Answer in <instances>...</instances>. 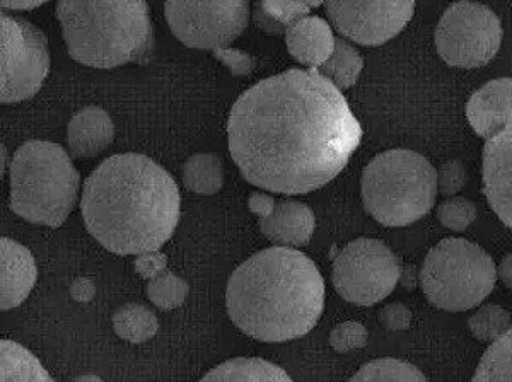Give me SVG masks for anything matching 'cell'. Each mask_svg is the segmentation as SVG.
<instances>
[{
	"label": "cell",
	"instance_id": "obj_38",
	"mask_svg": "<svg viewBox=\"0 0 512 382\" xmlns=\"http://www.w3.org/2000/svg\"><path fill=\"white\" fill-rule=\"evenodd\" d=\"M497 277L501 278L502 284L512 289V253L504 256V260L501 261L499 270H497Z\"/></svg>",
	"mask_w": 512,
	"mask_h": 382
},
{
	"label": "cell",
	"instance_id": "obj_26",
	"mask_svg": "<svg viewBox=\"0 0 512 382\" xmlns=\"http://www.w3.org/2000/svg\"><path fill=\"white\" fill-rule=\"evenodd\" d=\"M511 326V314L497 304H485L468 319V328L472 335L480 342L490 345L507 335L512 330Z\"/></svg>",
	"mask_w": 512,
	"mask_h": 382
},
{
	"label": "cell",
	"instance_id": "obj_25",
	"mask_svg": "<svg viewBox=\"0 0 512 382\" xmlns=\"http://www.w3.org/2000/svg\"><path fill=\"white\" fill-rule=\"evenodd\" d=\"M472 382H512V330L490 345Z\"/></svg>",
	"mask_w": 512,
	"mask_h": 382
},
{
	"label": "cell",
	"instance_id": "obj_8",
	"mask_svg": "<svg viewBox=\"0 0 512 382\" xmlns=\"http://www.w3.org/2000/svg\"><path fill=\"white\" fill-rule=\"evenodd\" d=\"M0 101L18 103L35 96L50 72L47 38L35 24L0 14Z\"/></svg>",
	"mask_w": 512,
	"mask_h": 382
},
{
	"label": "cell",
	"instance_id": "obj_4",
	"mask_svg": "<svg viewBox=\"0 0 512 382\" xmlns=\"http://www.w3.org/2000/svg\"><path fill=\"white\" fill-rule=\"evenodd\" d=\"M70 57L94 69L146 62L154 47L146 2H69L57 4Z\"/></svg>",
	"mask_w": 512,
	"mask_h": 382
},
{
	"label": "cell",
	"instance_id": "obj_17",
	"mask_svg": "<svg viewBox=\"0 0 512 382\" xmlns=\"http://www.w3.org/2000/svg\"><path fill=\"white\" fill-rule=\"evenodd\" d=\"M287 50L299 64L320 70L335 50L332 26L318 16H306L286 31Z\"/></svg>",
	"mask_w": 512,
	"mask_h": 382
},
{
	"label": "cell",
	"instance_id": "obj_34",
	"mask_svg": "<svg viewBox=\"0 0 512 382\" xmlns=\"http://www.w3.org/2000/svg\"><path fill=\"white\" fill-rule=\"evenodd\" d=\"M166 267H168V256L161 251H151L135 258V272L147 280L158 277L159 273L168 270Z\"/></svg>",
	"mask_w": 512,
	"mask_h": 382
},
{
	"label": "cell",
	"instance_id": "obj_10",
	"mask_svg": "<svg viewBox=\"0 0 512 382\" xmlns=\"http://www.w3.org/2000/svg\"><path fill=\"white\" fill-rule=\"evenodd\" d=\"M402 268L383 241L361 238L347 244L333 261V285L345 301L373 306L395 290Z\"/></svg>",
	"mask_w": 512,
	"mask_h": 382
},
{
	"label": "cell",
	"instance_id": "obj_29",
	"mask_svg": "<svg viewBox=\"0 0 512 382\" xmlns=\"http://www.w3.org/2000/svg\"><path fill=\"white\" fill-rule=\"evenodd\" d=\"M367 338H369V333H367L366 326L349 321V323H342L332 330L330 347L338 354H349V352L366 347Z\"/></svg>",
	"mask_w": 512,
	"mask_h": 382
},
{
	"label": "cell",
	"instance_id": "obj_3",
	"mask_svg": "<svg viewBox=\"0 0 512 382\" xmlns=\"http://www.w3.org/2000/svg\"><path fill=\"white\" fill-rule=\"evenodd\" d=\"M229 318L258 342L284 343L308 335L325 309V280L315 261L294 248L263 249L227 282Z\"/></svg>",
	"mask_w": 512,
	"mask_h": 382
},
{
	"label": "cell",
	"instance_id": "obj_21",
	"mask_svg": "<svg viewBox=\"0 0 512 382\" xmlns=\"http://www.w3.org/2000/svg\"><path fill=\"white\" fill-rule=\"evenodd\" d=\"M113 328L122 340L130 343L149 342L159 330L158 316L142 304H125L113 314Z\"/></svg>",
	"mask_w": 512,
	"mask_h": 382
},
{
	"label": "cell",
	"instance_id": "obj_20",
	"mask_svg": "<svg viewBox=\"0 0 512 382\" xmlns=\"http://www.w3.org/2000/svg\"><path fill=\"white\" fill-rule=\"evenodd\" d=\"M0 382H55L28 348L11 340L0 343Z\"/></svg>",
	"mask_w": 512,
	"mask_h": 382
},
{
	"label": "cell",
	"instance_id": "obj_28",
	"mask_svg": "<svg viewBox=\"0 0 512 382\" xmlns=\"http://www.w3.org/2000/svg\"><path fill=\"white\" fill-rule=\"evenodd\" d=\"M477 207L465 197H451L437 207V219L446 229L461 232L477 219Z\"/></svg>",
	"mask_w": 512,
	"mask_h": 382
},
{
	"label": "cell",
	"instance_id": "obj_12",
	"mask_svg": "<svg viewBox=\"0 0 512 382\" xmlns=\"http://www.w3.org/2000/svg\"><path fill=\"white\" fill-rule=\"evenodd\" d=\"M333 26L349 40L378 47L402 33L415 11V2H326Z\"/></svg>",
	"mask_w": 512,
	"mask_h": 382
},
{
	"label": "cell",
	"instance_id": "obj_9",
	"mask_svg": "<svg viewBox=\"0 0 512 382\" xmlns=\"http://www.w3.org/2000/svg\"><path fill=\"white\" fill-rule=\"evenodd\" d=\"M501 43V19L478 2L451 4L437 23V52L451 67L477 69L489 64Z\"/></svg>",
	"mask_w": 512,
	"mask_h": 382
},
{
	"label": "cell",
	"instance_id": "obj_32",
	"mask_svg": "<svg viewBox=\"0 0 512 382\" xmlns=\"http://www.w3.org/2000/svg\"><path fill=\"white\" fill-rule=\"evenodd\" d=\"M214 55L221 60L222 64L226 65L227 69L231 70L233 76H250L251 72L255 70V57L250 55V53L243 52V50L221 48V50H216Z\"/></svg>",
	"mask_w": 512,
	"mask_h": 382
},
{
	"label": "cell",
	"instance_id": "obj_11",
	"mask_svg": "<svg viewBox=\"0 0 512 382\" xmlns=\"http://www.w3.org/2000/svg\"><path fill=\"white\" fill-rule=\"evenodd\" d=\"M164 12L176 38L190 48L221 50L243 35L251 6L238 2H166Z\"/></svg>",
	"mask_w": 512,
	"mask_h": 382
},
{
	"label": "cell",
	"instance_id": "obj_31",
	"mask_svg": "<svg viewBox=\"0 0 512 382\" xmlns=\"http://www.w3.org/2000/svg\"><path fill=\"white\" fill-rule=\"evenodd\" d=\"M468 181L466 168L460 161H448L437 169V191L444 197H456Z\"/></svg>",
	"mask_w": 512,
	"mask_h": 382
},
{
	"label": "cell",
	"instance_id": "obj_13",
	"mask_svg": "<svg viewBox=\"0 0 512 382\" xmlns=\"http://www.w3.org/2000/svg\"><path fill=\"white\" fill-rule=\"evenodd\" d=\"M482 176L483 193L490 207L512 229V122L485 140Z\"/></svg>",
	"mask_w": 512,
	"mask_h": 382
},
{
	"label": "cell",
	"instance_id": "obj_14",
	"mask_svg": "<svg viewBox=\"0 0 512 382\" xmlns=\"http://www.w3.org/2000/svg\"><path fill=\"white\" fill-rule=\"evenodd\" d=\"M466 116L475 134L485 140L512 122V77L487 82L466 105Z\"/></svg>",
	"mask_w": 512,
	"mask_h": 382
},
{
	"label": "cell",
	"instance_id": "obj_23",
	"mask_svg": "<svg viewBox=\"0 0 512 382\" xmlns=\"http://www.w3.org/2000/svg\"><path fill=\"white\" fill-rule=\"evenodd\" d=\"M362 69H364V58L361 53L357 52L344 38H335L333 55L321 67L320 72L340 91H344V89L354 86L361 76Z\"/></svg>",
	"mask_w": 512,
	"mask_h": 382
},
{
	"label": "cell",
	"instance_id": "obj_22",
	"mask_svg": "<svg viewBox=\"0 0 512 382\" xmlns=\"http://www.w3.org/2000/svg\"><path fill=\"white\" fill-rule=\"evenodd\" d=\"M183 183L198 195H216L224 185L222 161L216 154H195L183 166Z\"/></svg>",
	"mask_w": 512,
	"mask_h": 382
},
{
	"label": "cell",
	"instance_id": "obj_19",
	"mask_svg": "<svg viewBox=\"0 0 512 382\" xmlns=\"http://www.w3.org/2000/svg\"><path fill=\"white\" fill-rule=\"evenodd\" d=\"M200 382H294L280 365L263 359L226 360L205 374Z\"/></svg>",
	"mask_w": 512,
	"mask_h": 382
},
{
	"label": "cell",
	"instance_id": "obj_33",
	"mask_svg": "<svg viewBox=\"0 0 512 382\" xmlns=\"http://www.w3.org/2000/svg\"><path fill=\"white\" fill-rule=\"evenodd\" d=\"M381 325L390 331H405L412 325V313L402 302H391L379 311Z\"/></svg>",
	"mask_w": 512,
	"mask_h": 382
},
{
	"label": "cell",
	"instance_id": "obj_6",
	"mask_svg": "<svg viewBox=\"0 0 512 382\" xmlns=\"http://www.w3.org/2000/svg\"><path fill=\"white\" fill-rule=\"evenodd\" d=\"M361 191L367 214L379 224L410 226L436 203L437 169L422 154L391 149L367 164Z\"/></svg>",
	"mask_w": 512,
	"mask_h": 382
},
{
	"label": "cell",
	"instance_id": "obj_30",
	"mask_svg": "<svg viewBox=\"0 0 512 382\" xmlns=\"http://www.w3.org/2000/svg\"><path fill=\"white\" fill-rule=\"evenodd\" d=\"M262 4L268 14H272L286 28L299 19L306 18L311 7L321 6V2H282V0H265Z\"/></svg>",
	"mask_w": 512,
	"mask_h": 382
},
{
	"label": "cell",
	"instance_id": "obj_2",
	"mask_svg": "<svg viewBox=\"0 0 512 382\" xmlns=\"http://www.w3.org/2000/svg\"><path fill=\"white\" fill-rule=\"evenodd\" d=\"M180 190L151 157L111 156L84 183L82 219L89 234L115 255H144L168 243L180 222Z\"/></svg>",
	"mask_w": 512,
	"mask_h": 382
},
{
	"label": "cell",
	"instance_id": "obj_39",
	"mask_svg": "<svg viewBox=\"0 0 512 382\" xmlns=\"http://www.w3.org/2000/svg\"><path fill=\"white\" fill-rule=\"evenodd\" d=\"M0 6H2V9H7V11H33L36 7L43 6V2H9V0H4Z\"/></svg>",
	"mask_w": 512,
	"mask_h": 382
},
{
	"label": "cell",
	"instance_id": "obj_7",
	"mask_svg": "<svg viewBox=\"0 0 512 382\" xmlns=\"http://www.w3.org/2000/svg\"><path fill=\"white\" fill-rule=\"evenodd\" d=\"M497 282L492 256L478 244L448 238L425 256L420 285L432 306L449 313L470 311L482 304Z\"/></svg>",
	"mask_w": 512,
	"mask_h": 382
},
{
	"label": "cell",
	"instance_id": "obj_40",
	"mask_svg": "<svg viewBox=\"0 0 512 382\" xmlns=\"http://www.w3.org/2000/svg\"><path fill=\"white\" fill-rule=\"evenodd\" d=\"M74 382H105L101 377L94 376V374H84V376L77 377Z\"/></svg>",
	"mask_w": 512,
	"mask_h": 382
},
{
	"label": "cell",
	"instance_id": "obj_1",
	"mask_svg": "<svg viewBox=\"0 0 512 382\" xmlns=\"http://www.w3.org/2000/svg\"><path fill=\"white\" fill-rule=\"evenodd\" d=\"M227 137L248 183L303 195L330 183L349 164L362 127L342 91L320 70L289 69L239 96Z\"/></svg>",
	"mask_w": 512,
	"mask_h": 382
},
{
	"label": "cell",
	"instance_id": "obj_5",
	"mask_svg": "<svg viewBox=\"0 0 512 382\" xmlns=\"http://www.w3.org/2000/svg\"><path fill=\"white\" fill-rule=\"evenodd\" d=\"M79 185V171L62 145L30 140L12 157L11 209L28 222L62 226L76 205Z\"/></svg>",
	"mask_w": 512,
	"mask_h": 382
},
{
	"label": "cell",
	"instance_id": "obj_24",
	"mask_svg": "<svg viewBox=\"0 0 512 382\" xmlns=\"http://www.w3.org/2000/svg\"><path fill=\"white\" fill-rule=\"evenodd\" d=\"M349 382H427L414 364L398 359H378L362 365Z\"/></svg>",
	"mask_w": 512,
	"mask_h": 382
},
{
	"label": "cell",
	"instance_id": "obj_37",
	"mask_svg": "<svg viewBox=\"0 0 512 382\" xmlns=\"http://www.w3.org/2000/svg\"><path fill=\"white\" fill-rule=\"evenodd\" d=\"M70 296L77 302H91L96 296V284L93 278L81 277L70 287Z\"/></svg>",
	"mask_w": 512,
	"mask_h": 382
},
{
	"label": "cell",
	"instance_id": "obj_36",
	"mask_svg": "<svg viewBox=\"0 0 512 382\" xmlns=\"http://www.w3.org/2000/svg\"><path fill=\"white\" fill-rule=\"evenodd\" d=\"M248 207L260 219H265V217H270V215L274 214L277 202L267 193H253L250 200H248Z\"/></svg>",
	"mask_w": 512,
	"mask_h": 382
},
{
	"label": "cell",
	"instance_id": "obj_18",
	"mask_svg": "<svg viewBox=\"0 0 512 382\" xmlns=\"http://www.w3.org/2000/svg\"><path fill=\"white\" fill-rule=\"evenodd\" d=\"M115 137L111 116L99 106L82 108L67 127L70 156L76 159L96 157L108 149Z\"/></svg>",
	"mask_w": 512,
	"mask_h": 382
},
{
	"label": "cell",
	"instance_id": "obj_35",
	"mask_svg": "<svg viewBox=\"0 0 512 382\" xmlns=\"http://www.w3.org/2000/svg\"><path fill=\"white\" fill-rule=\"evenodd\" d=\"M253 21H255L258 28L268 33V35H282V33L287 31L284 24L279 23L272 14H268L262 2H255L253 4Z\"/></svg>",
	"mask_w": 512,
	"mask_h": 382
},
{
	"label": "cell",
	"instance_id": "obj_16",
	"mask_svg": "<svg viewBox=\"0 0 512 382\" xmlns=\"http://www.w3.org/2000/svg\"><path fill=\"white\" fill-rule=\"evenodd\" d=\"M263 236L279 248H301L315 232L316 220L308 205L294 200L277 203L274 214L260 219Z\"/></svg>",
	"mask_w": 512,
	"mask_h": 382
},
{
	"label": "cell",
	"instance_id": "obj_15",
	"mask_svg": "<svg viewBox=\"0 0 512 382\" xmlns=\"http://www.w3.org/2000/svg\"><path fill=\"white\" fill-rule=\"evenodd\" d=\"M0 263H2V311H9L23 304L36 284V263L28 248L14 239H0Z\"/></svg>",
	"mask_w": 512,
	"mask_h": 382
},
{
	"label": "cell",
	"instance_id": "obj_27",
	"mask_svg": "<svg viewBox=\"0 0 512 382\" xmlns=\"http://www.w3.org/2000/svg\"><path fill=\"white\" fill-rule=\"evenodd\" d=\"M188 294H190V285L187 280L169 270H164L158 277L151 278L147 284L149 301L164 311H171L185 304Z\"/></svg>",
	"mask_w": 512,
	"mask_h": 382
}]
</instances>
